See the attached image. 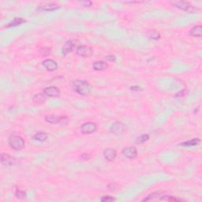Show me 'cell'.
I'll use <instances>...</instances> for the list:
<instances>
[{
	"label": "cell",
	"instance_id": "603a6c76",
	"mask_svg": "<svg viewBox=\"0 0 202 202\" xmlns=\"http://www.w3.org/2000/svg\"><path fill=\"white\" fill-rule=\"evenodd\" d=\"M148 36L150 39L152 40H159V39L160 38V34L156 31H150L148 32Z\"/></svg>",
	"mask_w": 202,
	"mask_h": 202
},
{
	"label": "cell",
	"instance_id": "4fadbf2b",
	"mask_svg": "<svg viewBox=\"0 0 202 202\" xmlns=\"http://www.w3.org/2000/svg\"><path fill=\"white\" fill-rule=\"evenodd\" d=\"M73 47H74V44L72 40H67L62 47V54L64 56L67 55L69 53H70L73 50Z\"/></svg>",
	"mask_w": 202,
	"mask_h": 202
},
{
	"label": "cell",
	"instance_id": "7402d4cb",
	"mask_svg": "<svg viewBox=\"0 0 202 202\" xmlns=\"http://www.w3.org/2000/svg\"><path fill=\"white\" fill-rule=\"evenodd\" d=\"M148 139H149V135L148 134H143V135H141V136L137 138L135 143L136 144H142V143L148 141Z\"/></svg>",
	"mask_w": 202,
	"mask_h": 202
},
{
	"label": "cell",
	"instance_id": "cb8c5ba5",
	"mask_svg": "<svg viewBox=\"0 0 202 202\" xmlns=\"http://www.w3.org/2000/svg\"><path fill=\"white\" fill-rule=\"evenodd\" d=\"M15 196L18 199H24V197H26V193L24 191H22V190H16Z\"/></svg>",
	"mask_w": 202,
	"mask_h": 202
},
{
	"label": "cell",
	"instance_id": "ac0fdd59",
	"mask_svg": "<svg viewBox=\"0 0 202 202\" xmlns=\"http://www.w3.org/2000/svg\"><path fill=\"white\" fill-rule=\"evenodd\" d=\"M92 67L95 70H97V71H99V70H104L105 69L108 67V64L106 63L103 61H97L95 62L93 64H92Z\"/></svg>",
	"mask_w": 202,
	"mask_h": 202
},
{
	"label": "cell",
	"instance_id": "d4e9b609",
	"mask_svg": "<svg viewBox=\"0 0 202 202\" xmlns=\"http://www.w3.org/2000/svg\"><path fill=\"white\" fill-rule=\"evenodd\" d=\"M50 51H51V49L50 47H43L40 50V54L42 56H47L50 55Z\"/></svg>",
	"mask_w": 202,
	"mask_h": 202
},
{
	"label": "cell",
	"instance_id": "277c9868",
	"mask_svg": "<svg viewBox=\"0 0 202 202\" xmlns=\"http://www.w3.org/2000/svg\"><path fill=\"white\" fill-rule=\"evenodd\" d=\"M97 124L95 122H88L82 124L81 126V132L83 134H91L96 132L97 130Z\"/></svg>",
	"mask_w": 202,
	"mask_h": 202
},
{
	"label": "cell",
	"instance_id": "7c38bea8",
	"mask_svg": "<svg viewBox=\"0 0 202 202\" xmlns=\"http://www.w3.org/2000/svg\"><path fill=\"white\" fill-rule=\"evenodd\" d=\"M103 156L108 161L112 162V161L115 160L117 156L116 152L112 148H106L103 151Z\"/></svg>",
	"mask_w": 202,
	"mask_h": 202
},
{
	"label": "cell",
	"instance_id": "d6986e66",
	"mask_svg": "<svg viewBox=\"0 0 202 202\" xmlns=\"http://www.w3.org/2000/svg\"><path fill=\"white\" fill-rule=\"evenodd\" d=\"M47 134L44 132H40V133H37L36 134H34L33 136V139L34 141H44L47 139Z\"/></svg>",
	"mask_w": 202,
	"mask_h": 202
},
{
	"label": "cell",
	"instance_id": "6da1fadb",
	"mask_svg": "<svg viewBox=\"0 0 202 202\" xmlns=\"http://www.w3.org/2000/svg\"><path fill=\"white\" fill-rule=\"evenodd\" d=\"M72 88L75 92L81 96H87L90 94L92 91V86L90 84L82 80L73 81L72 83Z\"/></svg>",
	"mask_w": 202,
	"mask_h": 202
},
{
	"label": "cell",
	"instance_id": "44dd1931",
	"mask_svg": "<svg viewBox=\"0 0 202 202\" xmlns=\"http://www.w3.org/2000/svg\"><path fill=\"white\" fill-rule=\"evenodd\" d=\"M160 195V193H153L148 195L146 198H145L143 200V201H148V200H159V196Z\"/></svg>",
	"mask_w": 202,
	"mask_h": 202
},
{
	"label": "cell",
	"instance_id": "83f0119b",
	"mask_svg": "<svg viewBox=\"0 0 202 202\" xmlns=\"http://www.w3.org/2000/svg\"><path fill=\"white\" fill-rule=\"evenodd\" d=\"M106 59L109 62H114V61H115V55H108L106 57Z\"/></svg>",
	"mask_w": 202,
	"mask_h": 202
},
{
	"label": "cell",
	"instance_id": "ffe728a7",
	"mask_svg": "<svg viewBox=\"0 0 202 202\" xmlns=\"http://www.w3.org/2000/svg\"><path fill=\"white\" fill-rule=\"evenodd\" d=\"M46 98H47V96L44 95V93H43V94L42 93H39V94H37L33 96V100L34 103L40 104V103H43L45 102Z\"/></svg>",
	"mask_w": 202,
	"mask_h": 202
},
{
	"label": "cell",
	"instance_id": "e0dca14e",
	"mask_svg": "<svg viewBox=\"0 0 202 202\" xmlns=\"http://www.w3.org/2000/svg\"><path fill=\"white\" fill-rule=\"evenodd\" d=\"M24 22H26V21H25L24 19H23V18H14V19H13V21H11L9 24H7V26H6V28H11V27L18 26V25H20V24H23V23Z\"/></svg>",
	"mask_w": 202,
	"mask_h": 202
},
{
	"label": "cell",
	"instance_id": "3957f363",
	"mask_svg": "<svg viewBox=\"0 0 202 202\" xmlns=\"http://www.w3.org/2000/svg\"><path fill=\"white\" fill-rule=\"evenodd\" d=\"M45 120L47 122L51 124H66L69 122V119L66 116H56V115H47V116L45 117Z\"/></svg>",
	"mask_w": 202,
	"mask_h": 202
},
{
	"label": "cell",
	"instance_id": "9c48e42d",
	"mask_svg": "<svg viewBox=\"0 0 202 202\" xmlns=\"http://www.w3.org/2000/svg\"><path fill=\"white\" fill-rule=\"evenodd\" d=\"M44 93L47 97H57V96H59L60 90L57 87L51 86V87L44 89Z\"/></svg>",
	"mask_w": 202,
	"mask_h": 202
},
{
	"label": "cell",
	"instance_id": "7a4b0ae2",
	"mask_svg": "<svg viewBox=\"0 0 202 202\" xmlns=\"http://www.w3.org/2000/svg\"><path fill=\"white\" fill-rule=\"evenodd\" d=\"M9 145L14 150H21L24 147V141L21 137L12 135L8 139Z\"/></svg>",
	"mask_w": 202,
	"mask_h": 202
},
{
	"label": "cell",
	"instance_id": "5b68a950",
	"mask_svg": "<svg viewBox=\"0 0 202 202\" xmlns=\"http://www.w3.org/2000/svg\"><path fill=\"white\" fill-rule=\"evenodd\" d=\"M76 52H77V55L80 56V57L88 58L92 55L93 50H92V47H88V46L86 45H81L77 48Z\"/></svg>",
	"mask_w": 202,
	"mask_h": 202
},
{
	"label": "cell",
	"instance_id": "9a60e30c",
	"mask_svg": "<svg viewBox=\"0 0 202 202\" xmlns=\"http://www.w3.org/2000/svg\"><path fill=\"white\" fill-rule=\"evenodd\" d=\"M200 142V140L199 139V138H193V139H190L189 140V141L181 143L180 145L184 147H193L197 145Z\"/></svg>",
	"mask_w": 202,
	"mask_h": 202
},
{
	"label": "cell",
	"instance_id": "30bf717a",
	"mask_svg": "<svg viewBox=\"0 0 202 202\" xmlns=\"http://www.w3.org/2000/svg\"><path fill=\"white\" fill-rule=\"evenodd\" d=\"M171 4L174 7H175L176 8L184 11H189V9L191 7L190 2H187V1H182V0H181V1H174V2H171Z\"/></svg>",
	"mask_w": 202,
	"mask_h": 202
},
{
	"label": "cell",
	"instance_id": "2e32d148",
	"mask_svg": "<svg viewBox=\"0 0 202 202\" xmlns=\"http://www.w3.org/2000/svg\"><path fill=\"white\" fill-rule=\"evenodd\" d=\"M190 35L194 37H200L202 36V27L201 25H197L191 29L190 31Z\"/></svg>",
	"mask_w": 202,
	"mask_h": 202
},
{
	"label": "cell",
	"instance_id": "484cf974",
	"mask_svg": "<svg viewBox=\"0 0 202 202\" xmlns=\"http://www.w3.org/2000/svg\"><path fill=\"white\" fill-rule=\"evenodd\" d=\"M114 200H115V198L111 197V196H104V197H101L100 198V201H103V202H110V201H114Z\"/></svg>",
	"mask_w": 202,
	"mask_h": 202
},
{
	"label": "cell",
	"instance_id": "8fae6325",
	"mask_svg": "<svg viewBox=\"0 0 202 202\" xmlns=\"http://www.w3.org/2000/svg\"><path fill=\"white\" fill-rule=\"evenodd\" d=\"M43 66L46 68V70L48 71L53 72L58 69V64L55 60L47 59L43 62Z\"/></svg>",
	"mask_w": 202,
	"mask_h": 202
},
{
	"label": "cell",
	"instance_id": "5bb4252c",
	"mask_svg": "<svg viewBox=\"0 0 202 202\" xmlns=\"http://www.w3.org/2000/svg\"><path fill=\"white\" fill-rule=\"evenodd\" d=\"M60 7L59 5L55 3H47L45 4V5L42 6V7H40L37 10L39 11H56V10L59 9Z\"/></svg>",
	"mask_w": 202,
	"mask_h": 202
},
{
	"label": "cell",
	"instance_id": "f1b7e54d",
	"mask_svg": "<svg viewBox=\"0 0 202 202\" xmlns=\"http://www.w3.org/2000/svg\"><path fill=\"white\" fill-rule=\"evenodd\" d=\"M130 89L132 91H136V92H139V91H141L142 89H141V87H139V86H132V87L130 88Z\"/></svg>",
	"mask_w": 202,
	"mask_h": 202
},
{
	"label": "cell",
	"instance_id": "52a82bcc",
	"mask_svg": "<svg viewBox=\"0 0 202 202\" xmlns=\"http://www.w3.org/2000/svg\"><path fill=\"white\" fill-rule=\"evenodd\" d=\"M110 131L115 135H120L125 131V125L122 122H115L111 126Z\"/></svg>",
	"mask_w": 202,
	"mask_h": 202
},
{
	"label": "cell",
	"instance_id": "ba28073f",
	"mask_svg": "<svg viewBox=\"0 0 202 202\" xmlns=\"http://www.w3.org/2000/svg\"><path fill=\"white\" fill-rule=\"evenodd\" d=\"M1 163L5 166H12L16 164L17 160L14 157L8 155V154L2 153L1 154Z\"/></svg>",
	"mask_w": 202,
	"mask_h": 202
},
{
	"label": "cell",
	"instance_id": "8992f818",
	"mask_svg": "<svg viewBox=\"0 0 202 202\" xmlns=\"http://www.w3.org/2000/svg\"><path fill=\"white\" fill-rule=\"evenodd\" d=\"M122 153L126 158L130 159V160H133V159L136 158L137 156H138V150L134 146L125 147L122 149Z\"/></svg>",
	"mask_w": 202,
	"mask_h": 202
},
{
	"label": "cell",
	"instance_id": "4316f807",
	"mask_svg": "<svg viewBox=\"0 0 202 202\" xmlns=\"http://www.w3.org/2000/svg\"><path fill=\"white\" fill-rule=\"evenodd\" d=\"M79 3L81 4V5L84 6V7H89L92 6V2H91V1H81V2H79Z\"/></svg>",
	"mask_w": 202,
	"mask_h": 202
}]
</instances>
